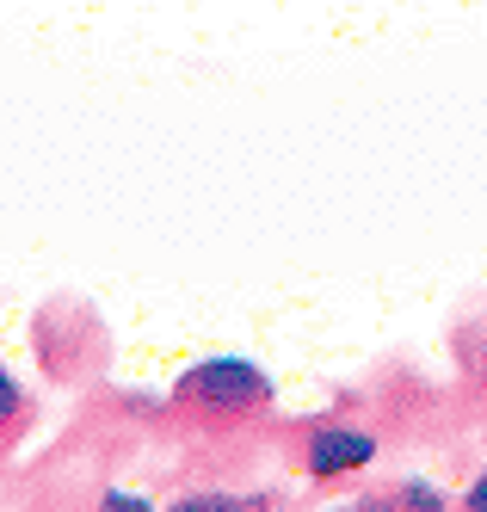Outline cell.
<instances>
[{
    "label": "cell",
    "mask_w": 487,
    "mask_h": 512,
    "mask_svg": "<svg viewBox=\"0 0 487 512\" xmlns=\"http://www.w3.org/2000/svg\"><path fill=\"white\" fill-rule=\"evenodd\" d=\"M401 512H444V494L432 482H407L401 488Z\"/></svg>",
    "instance_id": "cell-4"
},
{
    "label": "cell",
    "mask_w": 487,
    "mask_h": 512,
    "mask_svg": "<svg viewBox=\"0 0 487 512\" xmlns=\"http://www.w3.org/2000/svg\"><path fill=\"white\" fill-rule=\"evenodd\" d=\"M463 506H469V512H487V469H481V475H475V488H469V494H463Z\"/></svg>",
    "instance_id": "cell-6"
},
{
    "label": "cell",
    "mask_w": 487,
    "mask_h": 512,
    "mask_svg": "<svg viewBox=\"0 0 487 512\" xmlns=\"http://www.w3.org/2000/svg\"><path fill=\"white\" fill-rule=\"evenodd\" d=\"M167 512H241L229 494H185V500H173Z\"/></svg>",
    "instance_id": "cell-5"
},
{
    "label": "cell",
    "mask_w": 487,
    "mask_h": 512,
    "mask_svg": "<svg viewBox=\"0 0 487 512\" xmlns=\"http://www.w3.org/2000/svg\"><path fill=\"white\" fill-rule=\"evenodd\" d=\"M173 395L185 408H198V414H253V408L272 401V377L259 371V364H247V358H204V364H192V371L179 377Z\"/></svg>",
    "instance_id": "cell-1"
},
{
    "label": "cell",
    "mask_w": 487,
    "mask_h": 512,
    "mask_svg": "<svg viewBox=\"0 0 487 512\" xmlns=\"http://www.w3.org/2000/svg\"><path fill=\"white\" fill-rule=\"evenodd\" d=\"M370 457H377V438L352 432V426H321L309 438V451H303V463H309L315 482H333V475H346V469H364Z\"/></svg>",
    "instance_id": "cell-2"
},
{
    "label": "cell",
    "mask_w": 487,
    "mask_h": 512,
    "mask_svg": "<svg viewBox=\"0 0 487 512\" xmlns=\"http://www.w3.org/2000/svg\"><path fill=\"white\" fill-rule=\"evenodd\" d=\"M19 426H25V389L7 364H0V438H13Z\"/></svg>",
    "instance_id": "cell-3"
}]
</instances>
